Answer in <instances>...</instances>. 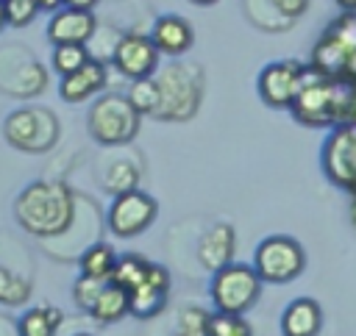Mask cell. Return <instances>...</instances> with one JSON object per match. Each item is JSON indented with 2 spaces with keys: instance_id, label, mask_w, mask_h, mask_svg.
Returning a JSON list of instances; mask_svg holds the SVG:
<instances>
[{
  "instance_id": "d6986e66",
  "label": "cell",
  "mask_w": 356,
  "mask_h": 336,
  "mask_svg": "<svg viewBox=\"0 0 356 336\" xmlns=\"http://www.w3.org/2000/svg\"><path fill=\"white\" fill-rule=\"evenodd\" d=\"M61 322H64L61 308H56L50 303L31 305L17 319V336H56Z\"/></svg>"
},
{
  "instance_id": "9a60e30c",
  "label": "cell",
  "mask_w": 356,
  "mask_h": 336,
  "mask_svg": "<svg viewBox=\"0 0 356 336\" xmlns=\"http://www.w3.org/2000/svg\"><path fill=\"white\" fill-rule=\"evenodd\" d=\"M150 39L161 56L178 58L195 44V28L181 14H161V17H156V22L150 28Z\"/></svg>"
},
{
  "instance_id": "cb8c5ba5",
  "label": "cell",
  "mask_w": 356,
  "mask_h": 336,
  "mask_svg": "<svg viewBox=\"0 0 356 336\" xmlns=\"http://www.w3.org/2000/svg\"><path fill=\"white\" fill-rule=\"evenodd\" d=\"M103 189L114 197V194H122V192H131L136 189L139 183V167L131 164L128 158H114L106 169H103Z\"/></svg>"
},
{
  "instance_id": "484cf974",
  "label": "cell",
  "mask_w": 356,
  "mask_h": 336,
  "mask_svg": "<svg viewBox=\"0 0 356 336\" xmlns=\"http://www.w3.org/2000/svg\"><path fill=\"white\" fill-rule=\"evenodd\" d=\"M89 58H92V53H89L86 44H56L50 50V69L58 78H64V75L81 69Z\"/></svg>"
},
{
  "instance_id": "ffe728a7",
  "label": "cell",
  "mask_w": 356,
  "mask_h": 336,
  "mask_svg": "<svg viewBox=\"0 0 356 336\" xmlns=\"http://www.w3.org/2000/svg\"><path fill=\"white\" fill-rule=\"evenodd\" d=\"M128 314H131V294H128L122 286L111 283V280L103 286L100 297L95 300V305H92V311H89V317H92L95 322H100V325L120 322V319L128 317Z\"/></svg>"
},
{
  "instance_id": "836d02e7",
  "label": "cell",
  "mask_w": 356,
  "mask_h": 336,
  "mask_svg": "<svg viewBox=\"0 0 356 336\" xmlns=\"http://www.w3.org/2000/svg\"><path fill=\"white\" fill-rule=\"evenodd\" d=\"M39 11H47V14H56L58 8H64V0H36Z\"/></svg>"
},
{
  "instance_id": "30bf717a",
  "label": "cell",
  "mask_w": 356,
  "mask_h": 336,
  "mask_svg": "<svg viewBox=\"0 0 356 336\" xmlns=\"http://www.w3.org/2000/svg\"><path fill=\"white\" fill-rule=\"evenodd\" d=\"M320 164L337 186L356 192V122L331 128L320 153Z\"/></svg>"
},
{
  "instance_id": "e0dca14e",
  "label": "cell",
  "mask_w": 356,
  "mask_h": 336,
  "mask_svg": "<svg viewBox=\"0 0 356 336\" xmlns=\"http://www.w3.org/2000/svg\"><path fill=\"white\" fill-rule=\"evenodd\" d=\"M281 336H320L323 305L314 297H295L281 311Z\"/></svg>"
},
{
  "instance_id": "d6a6232c",
  "label": "cell",
  "mask_w": 356,
  "mask_h": 336,
  "mask_svg": "<svg viewBox=\"0 0 356 336\" xmlns=\"http://www.w3.org/2000/svg\"><path fill=\"white\" fill-rule=\"evenodd\" d=\"M267 6L273 8L275 17H284L286 22L303 17V11L309 8V0H267Z\"/></svg>"
},
{
  "instance_id": "ba28073f",
  "label": "cell",
  "mask_w": 356,
  "mask_h": 336,
  "mask_svg": "<svg viewBox=\"0 0 356 336\" xmlns=\"http://www.w3.org/2000/svg\"><path fill=\"white\" fill-rule=\"evenodd\" d=\"M159 217V203L145 189H131L114 194L106 208V225L117 239H134L145 233Z\"/></svg>"
},
{
  "instance_id": "f546056e",
  "label": "cell",
  "mask_w": 356,
  "mask_h": 336,
  "mask_svg": "<svg viewBox=\"0 0 356 336\" xmlns=\"http://www.w3.org/2000/svg\"><path fill=\"white\" fill-rule=\"evenodd\" d=\"M108 280H100V278H89V275H78L75 278V283H72V300H75V305L81 308V311H92V305H95V300L100 297V292H103V286H106Z\"/></svg>"
},
{
  "instance_id": "44dd1931",
  "label": "cell",
  "mask_w": 356,
  "mask_h": 336,
  "mask_svg": "<svg viewBox=\"0 0 356 336\" xmlns=\"http://www.w3.org/2000/svg\"><path fill=\"white\" fill-rule=\"evenodd\" d=\"M348 50L342 44H337L334 39H328L325 33L320 36V42L312 50V69L325 75V78H345V64H348Z\"/></svg>"
},
{
  "instance_id": "ab89813d",
  "label": "cell",
  "mask_w": 356,
  "mask_h": 336,
  "mask_svg": "<svg viewBox=\"0 0 356 336\" xmlns=\"http://www.w3.org/2000/svg\"><path fill=\"white\" fill-rule=\"evenodd\" d=\"M75 336H92V333H75Z\"/></svg>"
},
{
  "instance_id": "8fae6325",
  "label": "cell",
  "mask_w": 356,
  "mask_h": 336,
  "mask_svg": "<svg viewBox=\"0 0 356 336\" xmlns=\"http://www.w3.org/2000/svg\"><path fill=\"white\" fill-rule=\"evenodd\" d=\"M111 64H114V69L120 75H125L131 81H142V78H153L156 75V69L161 64V53L153 44L150 33L131 31V33H122L114 42Z\"/></svg>"
},
{
  "instance_id": "3957f363",
  "label": "cell",
  "mask_w": 356,
  "mask_h": 336,
  "mask_svg": "<svg viewBox=\"0 0 356 336\" xmlns=\"http://www.w3.org/2000/svg\"><path fill=\"white\" fill-rule=\"evenodd\" d=\"M261 286H264V280L259 278L253 264L231 261V264L220 267L217 272H211L209 297H211L214 311H220V314H242L245 317L259 303Z\"/></svg>"
},
{
  "instance_id": "d4e9b609",
  "label": "cell",
  "mask_w": 356,
  "mask_h": 336,
  "mask_svg": "<svg viewBox=\"0 0 356 336\" xmlns=\"http://www.w3.org/2000/svg\"><path fill=\"white\" fill-rule=\"evenodd\" d=\"M128 100H131V106H134L142 117H156L159 108H161V89H159V81H156V78L131 81Z\"/></svg>"
},
{
  "instance_id": "9c48e42d",
  "label": "cell",
  "mask_w": 356,
  "mask_h": 336,
  "mask_svg": "<svg viewBox=\"0 0 356 336\" xmlns=\"http://www.w3.org/2000/svg\"><path fill=\"white\" fill-rule=\"evenodd\" d=\"M306 72H309V64L298 58H281V61L264 64L256 78V92L261 103L270 108H292Z\"/></svg>"
},
{
  "instance_id": "ac0fdd59",
  "label": "cell",
  "mask_w": 356,
  "mask_h": 336,
  "mask_svg": "<svg viewBox=\"0 0 356 336\" xmlns=\"http://www.w3.org/2000/svg\"><path fill=\"white\" fill-rule=\"evenodd\" d=\"M44 86H47V69H44L36 58H31V56H25L22 64H19L8 78L0 81V89L11 92V94H17V97L39 94Z\"/></svg>"
},
{
  "instance_id": "2e32d148",
  "label": "cell",
  "mask_w": 356,
  "mask_h": 336,
  "mask_svg": "<svg viewBox=\"0 0 356 336\" xmlns=\"http://www.w3.org/2000/svg\"><path fill=\"white\" fill-rule=\"evenodd\" d=\"M234 253H236V230L228 222H214L197 242V261L209 272H217L220 267L231 264Z\"/></svg>"
},
{
  "instance_id": "4fadbf2b",
  "label": "cell",
  "mask_w": 356,
  "mask_h": 336,
  "mask_svg": "<svg viewBox=\"0 0 356 336\" xmlns=\"http://www.w3.org/2000/svg\"><path fill=\"white\" fill-rule=\"evenodd\" d=\"M106 83H108L106 61L92 56L81 69H75V72H70L58 81V97L70 106H78V103H86L92 97H100Z\"/></svg>"
},
{
  "instance_id": "603a6c76",
  "label": "cell",
  "mask_w": 356,
  "mask_h": 336,
  "mask_svg": "<svg viewBox=\"0 0 356 336\" xmlns=\"http://www.w3.org/2000/svg\"><path fill=\"white\" fill-rule=\"evenodd\" d=\"M150 264H153V261H147V258L139 255V253H125V255L117 258V267H114V272H111V283L122 286L125 292H134V289L147 278Z\"/></svg>"
},
{
  "instance_id": "d590c367",
  "label": "cell",
  "mask_w": 356,
  "mask_h": 336,
  "mask_svg": "<svg viewBox=\"0 0 356 336\" xmlns=\"http://www.w3.org/2000/svg\"><path fill=\"white\" fill-rule=\"evenodd\" d=\"M8 25V19H6V0H0V31Z\"/></svg>"
},
{
  "instance_id": "7c38bea8",
  "label": "cell",
  "mask_w": 356,
  "mask_h": 336,
  "mask_svg": "<svg viewBox=\"0 0 356 336\" xmlns=\"http://www.w3.org/2000/svg\"><path fill=\"white\" fill-rule=\"evenodd\" d=\"M97 31V19L92 11H81V8H58L56 14H50L47 19V39L50 44H89V39Z\"/></svg>"
},
{
  "instance_id": "277c9868",
  "label": "cell",
  "mask_w": 356,
  "mask_h": 336,
  "mask_svg": "<svg viewBox=\"0 0 356 336\" xmlns=\"http://www.w3.org/2000/svg\"><path fill=\"white\" fill-rule=\"evenodd\" d=\"M58 117L44 106H22L6 114L3 136L22 153H47L58 142Z\"/></svg>"
},
{
  "instance_id": "4316f807",
  "label": "cell",
  "mask_w": 356,
  "mask_h": 336,
  "mask_svg": "<svg viewBox=\"0 0 356 336\" xmlns=\"http://www.w3.org/2000/svg\"><path fill=\"white\" fill-rule=\"evenodd\" d=\"M31 292H33L31 278H25V275H19V272H14V269L0 264V303L3 305H22V303H28Z\"/></svg>"
},
{
  "instance_id": "5bb4252c",
  "label": "cell",
  "mask_w": 356,
  "mask_h": 336,
  "mask_svg": "<svg viewBox=\"0 0 356 336\" xmlns=\"http://www.w3.org/2000/svg\"><path fill=\"white\" fill-rule=\"evenodd\" d=\"M170 286H172L170 269H167L164 264H156V261H153L147 278H145L134 292H128V294H131V314L139 317V319L156 317V314L167 305Z\"/></svg>"
},
{
  "instance_id": "83f0119b",
  "label": "cell",
  "mask_w": 356,
  "mask_h": 336,
  "mask_svg": "<svg viewBox=\"0 0 356 336\" xmlns=\"http://www.w3.org/2000/svg\"><path fill=\"white\" fill-rule=\"evenodd\" d=\"M209 325H211V311H206L200 305H186L178 314L175 336H211Z\"/></svg>"
},
{
  "instance_id": "7402d4cb",
  "label": "cell",
  "mask_w": 356,
  "mask_h": 336,
  "mask_svg": "<svg viewBox=\"0 0 356 336\" xmlns=\"http://www.w3.org/2000/svg\"><path fill=\"white\" fill-rule=\"evenodd\" d=\"M117 253H114V247L108 244V242H92L83 253H81V258H78V264H81V275H89V278H100V280H111V272H114V267H117Z\"/></svg>"
},
{
  "instance_id": "6da1fadb",
  "label": "cell",
  "mask_w": 356,
  "mask_h": 336,
  "mask_svg": "<svg viewBox=\"0 0 356 336\" xmlns=\"http://www.w3.org/2000/svg\"><path fill=\"white\" fill-rule=\"evenodd\" d=\"M75 194L64 180H33L14 197L17 225L36 239H58L75 222Z\"/></svg>"
},
{
  "instance_id": "f1b7e54d",
  "label": "cell",
  "mask_w": 356,
  "mask_h": 336,
  "mask_svg": "<svg viewBox=\"0 0 356 336\" xmlns=\"http://www.w3.org/2000/svg\"><path fill=\"white\" fill-rule=\"evenodd\" d=\"M211 336H253L250 322L242 314H211V325H209Z\"/></svg>"
},
{
  "instance_id": "8992f818",
  "label": "cell",
  "mask_w": 356,
  "mask_h": 336,
  "mask_svg": "<svg viewBox=\"0 0 356 336\" xmlns=\"http://www.w3.org/2000/svg\"><path fill=\"white\" fill-rule=\"evenodd\" d=\"M159 89H161V108H159V119H189L197 111L200 103V92H203V75L197 67L189 64H167L161 69V75L156 78Z\"/></svg>"
},
{
  "instance_id": "f35d334b",
  "label": "cell",
  "mask_w": 356,
  "mask_h": 336,
  "mask_svg": "<svg viewBox=\"0 0 356 336\" xmlns=\"http://www.w3.org/2000/svg\"><path fill=\"white\" fill-rule=\"evenodd\" d=\"M192 3H197V6H211V3H217V0H192Z\"/></svg>"
},
{
  "instance_id": "52a82bcc",
  "label": "cell",
  "mask_w": 356,
  "mask_h": 336,
  "mask_svg": "<svg viewBox=\"0 0 356 336\" xmlns=\"http://www.w3.org/2000/svg\"><path fill=\"white\" fill-rule=\"evenodd\" d=\"M292 117L309 128H334L339 125V103H337V78H325L309 67L303 86L292 103Z\"/></svg>"
},
{
  "instance_id": "5b68a950",
  "label": "cell",
  "mask_w": 356,
  "mask_h": 336,
  "mask_svg": "<svg viewBox=\"0 0 356 336\" xmlns=\"http://www.w3.org/2000/svg\"><path fill=\"white\" fill-rule=\"evenodd\" d=\"M253 269L264 283H292L306 269V250L295 236L270 233L253 247Z\"/></svg>"
},
{
  "instance_id": "8d00e7d4",
  "label": "cell",
  "mask_w": 356,
  "mask_h": 336,
  "mask_svg": "<svg viewBox=\"0 0 356 336\" xmlns=\"http://www.w3.org/2000/svg\"><path fill=\"white\" fill-rule=\"evenodd\" d=\"M337 3H339L345 11H356V0H337Z\"/></svg>"
},
{
  "instance_id": "4dcf8cb0",
  "label": "cell",
  "mask_w": 356,
  "mask_h": 336,
  "mask_svg": "<svg viewBox=\"0 0 356 336\" xmlns=\"http://www.w3.org/2000/svg\"><path fill=\"white\" fill-rule=\"evenodd\" d=\"M328 39H334L337 44H342L348 53L356 50V11H345L342 17H337L328 31H325Z\"/></svg>"
},
{
  "instance_id": "7a4b0ae2",
  "label": "cell",
  "mask_w": 356,
  "mask_h": 336,
  "mask_svg": "<svg viewBox=\"0 0 356 336\" xmlns=\"http://www.w3.org/2000/svg\"><path fill=\"white\" fill-rule=\"evenodd\" d=\"M142 128V114L131 106L128 94H100L86 111V131L103 147H122L136 139Z\"/></svg>"
},
{
  "instance_id": "1f68e13d",
  "label": "cell",
  "mask_w": 356,
  "mask_h": 336,
  "mask_svg": "<svg viewBox=\"0 0 356 336\" xmlns=\"http://www.w3.org/2000/svg\"><path fill=\"white\" fill-rule=\"evenodd\" d=\"M39 6L36 0H6V19L11 28H25L36 19Z\"/></svg>"
},
{
  "instance_id": "74e56055",
  "label": "cell",
  "mask_w": 356,
  "mask_h": 336,
  "mask_svg": "<svg viewBox=\"0 0 356 336\" xmlns=\"http://www.w3.org/2000/svg\"><path fill=\"white\" fill-rule=\"evenodd\" d=\"M350 222L356 225V192H353V200H350Z\"/></svg>"
},
{
  "instance_id": "e575fe53",
  "label": "cell",
  "mask_w": 356,
  "mask_h": 336,
  "mask_svg": "<svg viewBox=\"0 0 356 336\" xmlns=\"http://www.w3.org/2000/svg\"><path fill=\"white\" fill-rule=\"evenodd\" d=\"M97 3H100V0H64V6H70V8H81V11H92Z\"/></svg>"
}]
</instances>
